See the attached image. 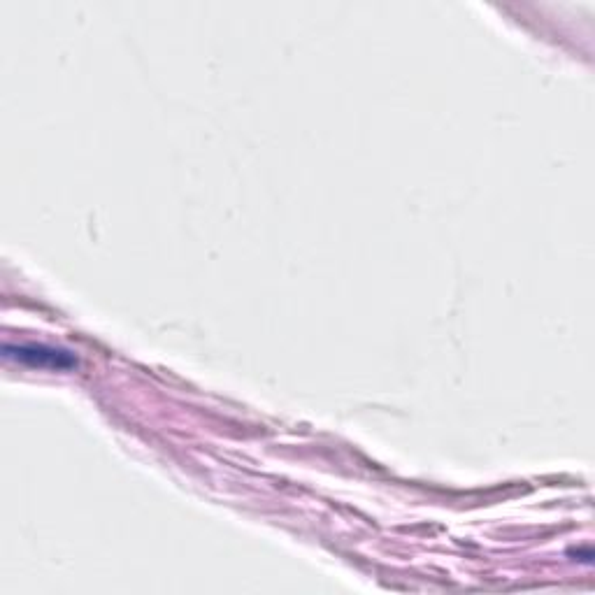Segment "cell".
<instances>
[{"instance_id": "cell-1", "label": "cell", "mask_w": 595, "mask_h": 595, "mask_svg": "<svg viewBox=\"0 0 595 595\" xmlns=\"http://www.w3.org/2000/svg\"><path fill=\"white\" fill-rule=\"evenodd\" d=\"M7 358H17L21 363L28 365H40V368H56V370H68L75 368L77 358L70 354V351L61 349H49V347H35V344H5L3 347Z\"/></svg>"}]
</instances>
